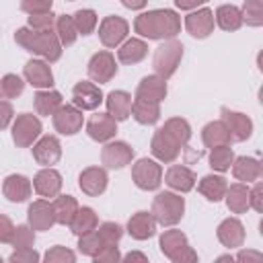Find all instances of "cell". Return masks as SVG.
<instances>
[{"label": "cell", "mask_w": 263, "mask_h": 263, "mask_svg": "<svg viewBox=\"0 0 263 263\" xmlns=\"http://www.w3.org/2000/svg\"><path fill=\"white\" fill-rule=\"evenodd\" d=\"M214 12L210 8H199L185 16V29L195 39H205L214 31Z\"/></svg>", "instance_id": "obj_14"}, {"label": "cell", "mask_w": 263, "mask_h": 263, "mask_svg": "<svg viewBox=\"0 0 263 263\" xmlns=\"http://www.w3.org/2000/svg\"><path fill=\"white\" fill-rule=\"evenodd\" d=\"M117 74V62L111 51H97L88 60V76L95 82H109Z\"/></svg>", "instance_id": "obj_12"}, {"label": "cell", "mask_w": 263, "mask_h": 263, "mask_svg": "<svg viewBox=\"0 0 263 263\" xmlns=\"http://www.w3.org/2000/svg\"><path fill=\"white\" fill-rule=\"evenodd\" d=\"M152 216L160 226H175L185 214V199L173 191H160L152 199Z\"/></svg>", "instance_id": "obj_3"}, {"label": "cell", "mask_w": 263, "mask_h": 263, "mask_svg": "<svg viewBox=\"0 0 263 263\" xmlns=\"http://www.w3.org/2000/svg\"><path fill=\"white\" fill-rule=\"evenodd\" d=\"M10 245H12L14 249L33 247V245H35V230H33L29 224H21V226H14V232H12Z\"/></svg>", "instance_id": "obj_45"}, {"label": "cell", "mask_w": 263, "mask_h": 263, "mask_svg": "<svg viewBox=\"0 0 263 263\" xmlns=\"http://www.w3.org/2000/svg\"><path fill=\"white\" fill-rule=\"evenodd\" d=\"M214 21L222 31H238L242 27V10L234 4H222L214 12Z\"/></svg>", "instance_id": "obj_28"}, {"label": "cell", "mask_w": 263, "mask_h": 263, "mask_svg": "<svg viewBox=\"0 0 263 263\" xmlns=\"http://www.w3.org/2000/svg\"><path fill=\"white\" fill-rule=\"evenodd\" d=\"M33 158L41 166H51L62 158V144L55 136H43L33 144Z\"/></svg>", "instance_id": "obj_16"}, {"label": "cell", "mask_w": 263, "mask_h": 263, "mask_svg": "<svg viewBox=\"0 0 263 263\" xmlns=\"http://www.w3.org/2000/svg\"><path fill=\"white\" fill-rule=\"evenodd\" d=\"M240 10H242V23L251 27L263 25V0H249Z\"/></svg>", "instance_id": "obj_42"}, {"label": "cell", "mask_w": 263, "mask_h": 263, "mask_svg": "<svg viewBox=\"0 0 263 263\" xmlns=\"http://www.w3.org/2000/svg\"><path fill=\"white\" fill-rule=\"evenodd\" d=\"M33 105H35V111L39 115H53L58 111V107L62 105V95L53 88H43V90H37V95L33 97Z\"/></svg>", "instance_id": "obj_35"}, {"label": "cell", "mask_w": 263, "mask_h": 263, "mask_svg": "<svg viewBox=\"0 0 263 263\" xmlns=\"http://www.w3.org/2000/svg\"><path fill=\"white\" fill-rule=\"evenodd\" d=\"M101 103H103V90L99 84L88 82V80H80L72 88V105H76L78 109L95 111Z\"/></svg>", "instance_id": "obj_10"}, {"label": "cell", "mask_w": 263, "mask_h": 263, "mask_svg": "<svg viewBox=\"0 0 263 263\" xmlns=\"http://www.w3.org/2000/svg\"><path fill=\"white\" fill-rule=\"evenodd\" d=\"M31 191H33V185L31 181L25 177V175H8L2 183V193L8 201L12 203H23L31 197Z\"/></svg>", "instance_id": "obj_20"}, {"label": "cell", "mask_w": 263, "mask_h": 263, "mask_svg": "<svg viewBox=\"0 0 263 263\" xmlns=\"http://www.w3.org/2000/svg\"><path fill=\"white\" fill-rule=\"evenodd\" d=\"M51 6H53V0H21V10L27 14L49 12Z\"/></svg>", "instance_id": "obj_51"}, {"label": "cell", "mask_w": 263, "mask_h": 263, "mask_svg": "<svg viewBox=\"0 0 263 263\" xmlns=\"http://www.w3.org/2000/svg\"><path fill=\"white\" fill-rule=\"evenodd\" d=\"M245 2H249V0H245Z\"/></svg>", "instance_id": "obj_63"}, {"label": "cell", "mask_w": 263, "mask_h": 263, "mask_svg": "<svg viewBox=\"0 0 263 263\" xmlns=\"http://www.w3.org/2000/svg\"><path fill=\"white\" fill-rule=\"evenodd\" d=\"M150 150H152V154H154L160 162H173V160H177V156L181 154V148H179L160 127H158V129L154 132V136H152Z\"/></svg>", "instance_id": "obj_25"}, {"label": "cell", "mask_w": 263, "mask_h": 263, "mask_svg": "<svg viewBox=\"0 0 263 263\" xmlns=\"http://www.w3.org/2000/svg\"><path fill=\"white\" fill-rule=\"evenodd\" d=\"M218 261H234V257L232 255H222V257H218Z\"/></svg>", "instance_id": "obj_60"}, {"label": "cell", "mask_w": 263, "mask_h": 263, "mask_svg": "<svg viewBox=\"0 0 263 263\" xmlns=\"http://www.w3.org/2000/svg\"><path fill=\"white\" fill-rule=\"evenodd\" d=\"M132 117L142 125H154L160 119V103L134 97V101H132Z\"/></svg>", "instance_id": "obj_29"}, {"label": "cell", "mask_w": 263, "mask_h": 263, "mask_svg": "<svg viewBox=\"0 0 263 263\" xmlns=\"http://www.w3.org/2000/svg\"><path fill=\"white\" fill-rule=\"evenodd\" d=\"M107 183H109L107 171L101 166H88L78 175V187L88 197H99L107 189Z\"/></svg>", "instance_id": "obj_13"}, {"label": "cell", "mask_w": 263, "mask_h": 263, "mask_svg": "<svg viewBox=\"0 0 263 263\" xmlns=\"http://www.w3.org/2000/svg\"><path fill=\"white\" fill-rule=\"evenodd\" d=\"M103 245H105V242H103V238L99 236L97 228L90 230V232H86V234H80V236H78V251H80L82 255H86V257H95L97 251H99Z\"/></svg>", "instance_id": "obj_44"}, {"label": "cell", "mask_w": 263, "mask_h": 263, "mask_svg": "<svg viewBox=\"0 0 263 263\" xmlns=\"http://www.w3.org/2000/svg\"><path fill=\"white\" fill-rule=\"evenodd\" d=\"M164 183L171 189L179 191V193H187V191H191L195 187L197 177H195V173L189 166H185V164H173L164 173Z\"/></svg>", "instance_id": "obj_19"}, {"label": "cell", "mask_w": 263, "mask_h": 263, "mask_svg": "<svg viewBox=\"0 0 263 263\" xmlns=\"http://www.w3.org/2000/svg\"><path fill=\"white\" fill-rule=\"evenodd\" d=\"M0 261H2V257H0Z\"/></svg>", "instance_id": "obj_62"}, {"label": "cell", "mask_w": 263, "mask_h": 263, "mask_svg": "<svg viewBox=\"0 0 263 263\" xmlns=\"http://www.w3.org/2000/svg\"><path fill=\"white\" fill-rule=\"evenodd\" d=\"M236 261H255V263H259L261 261V253H257V251H240L236 255Z\"/></svg>", "instance_id": "obj_56"}, {"label": "cell", "mask_w": 263, "mask_h": 263, "mask_svg": "<svg viewBox=\"0 0 263 263\" xmlns=\"http://www.w3.org/2000/svg\"><path fill=\"white\" fill-rule=\"evenodd\" d=\"M134 31L146 39H175L181 33V16L171 8H156L136 16Z\"/></svg>", "instance_id": "obj_1"}, {"label": "cell", "mask_w": 263, "mask_h": 263, "mask_svg": "<svg viewBox=\"0 0 263 263\" xmlns=\"http://www.w3.org/2000/svg\"><path fill=\"white\" fill-rule=\"evenodd\" d=\"M62 175L55 171V168H51V166H45V168H41L35 177H33V189L37 191V195H41V197H55V195H60V191H62Z\"/></svg>", "instance_id": "obj_18"}, {"label": "cell", "mask_w": 263, "mask_h": 263, "mask_svg": "<svg viewBox=\"0 0 263 263\" xmlns=\"http://www.w3.org/2000/svg\"><path fill=\"white\" fill-rule=\"evenodd\" d=\"M14 41L23 49H27L35 55H41L45 62H58L62 58V43L53 29L35 31L31 27H23L14 33Z\"/></svg>", "instance_id": "obj_2"}, {"label": "cell", "mask_w": 263, "mask_h": 263, "mask_svg": "<svg viewBox=\"0 0 263 263\" xmlns=\"http://www.w3.org/2000/svg\"><path fill=\"white\" fill-rule=\"evenodd\" d=\"M132 179L136 187L144 191H156L162 183V166L152 158H140L132 166Z\"/></svg>", "instance_id": "obj_5"}, {"label": "cell", "mask_w": 263, "mask_h": 263, "mask_svg": "<svg viewBox=\"0 0 263 263\" xmlns=\"http://www.w3.org/2000/svg\"><path fill=\"white\" fill-rule=\"evenodd\" d=\"M166 97V80L160 78L158 74L144 76L136 88V99H146L154 103H162Z\"/></svg>", "instance_id": "obj_24"}, {"label": "cell", "mask_w": 263, "mask_h": 263, "mask_svg": "<svg viewBox=\"0 0 263 263\" xmlns=\"http://www.w3.org/2000/svg\"><path fill=\"white\" fill-rule=\"evenodd\" d=\"M12 115H14L12 105H10L8 101H0V132H2V129H6V127L10 125Z\"/></svg>", "instance_id": "obj_54"}, {"label": "cell", "mask_w": 263, "mask_h": 263, "mask_svg": "<svg viewBox=\"0 0 263 263\" xmlns=\"http://www.w3.org/2000/svg\"><path fill=\"white\" fill-rule=\"evenodd\" d=\"M146 55H148V45H146V41L136 39V37L123 41V43L119 45V49H117V60H119L121 64H127V66L142 62Z\"/></svg>", "instance_id": "obj_33"}, {"label": "cell", "mask_w": 263, "mask_h": 263, "mask_svg": "<svg viewBox=\"0 0 263 263\" xmlns=\"http://www.w3.org/2000/svg\"><path fill=\"white\" fill-rule=\"evenodd\" d=\"M86 134L95 142H109L117 134V121L109 113H95L86 121Z\"/></svg>", "instance_id": "obj_17"}, {"label": "cell", "mask_w": 263, "mask_h": 263, "mask_svg": "<svg viewBox=\"0 0 263 263\" xmlns=\"http://www.w3.org/2000/svg\"><path fill=\"white\" fill-rule=\"evenodd\" d=\"M160 129H162L181 150L187 146V142H189V138H191V125H189V121L183 119V117H171V119H166Z\"/></svg>", "instance_id": "obj_34"}, {"label": "cell", "mask_w": 263, "mask_h": 263, "mask_svg": "<svg viewBox=\"0 0 263 263\" xmlns=\"http://www.w3.org/2000/svg\"><path fill=\"white\" fill-rule=\"evenodd\" d=\"M156 220L152 216V212H136L129 220H127V232L132 238L136 240H148L156 234Z\"/></svg>", "instance_id": "obj_23"}, {"label": "cell", "mask_w": 263, "mask_h": 263, "mask_svg": "<svg viewBox=\"0 0 263 263\" xmlns=\"http://www.w3.org/2000/svg\"><path fill=\"white\" fill-rule=\"evenodd\" d=\"M66 2H74V0H66Z\"/></svg>", "instance_id": "obj_61"}, {"label": "cell", "mask_w": 263, "mask_h": 263, "mask_svg": "<svg viewBox=\"0 0 263 263\" xmlns=\"http://www.w3.org/2000/svg\"><path fill=\"white\" fill-rule=\"evenodd\" d=\"M23 90H25V82L16 74H6L0 80V95L4 99H16V97L23 95Z\"/></svg>", "instance_id": "obj_43"}, {"label": "cell", "mask_w": 263, "mask_h": 263, "mask_svg": "<svg viewBox=\"0 0 263 263\" xmlns=\"http://www.w3.org/2000/svg\"><path fill=\"white\" fill-rule=\"evenodd\" d=\"M208 0H175V4H177V8H181V10H191V8H197L199 4H205Z\"/></svg>", "instance_id": "obj_57"}, {"label": "cell", "mask_w": 263, "mask_h": 263, "mask_svg": "<svg viewBox=\"0 0 263 263\" xmlns=\"http://www.w3.org/2000/svg\"><path fill=\"white\" fill-rule=\"evenodd\" d=\"M99 236L103 238L105 245H117L123 236V228L117 224V222H103L99 228H97Z\"/></svg>", "instance_id": "obj_47"}, {"label": "cell", "mask_w": 263, "mask_h": 263, "mask_svg": "<svg viewBox=\"0 0 263 263\" xmlns=\"http://www.w3.org/2000/svg\"><path fill=\"white\" fill-rule=\"evenodd\" d=\"M41 259V255L33 249V247H25V249H14L8 257L10 263H37Z\"/></svg>", "instance_id": "obj_49"}, {"label": "cell", "mask_w": 263, "mask_h": 263, "mask_svg": "<svg viewBox=\"0 0 263 263\" xmlns=\"http://www.w3.org/2000/svg\"><path fill=\"white\" fill-rule=\"evenodd\" d=\"M123 261H142V263H146L148 261V257L144 255V253H140V251H129L127 255H123L121 257Z\"/></svg>", "instance_id": "obj_58"}, {"label": "cell", "mask_w": 263, "mask_h": 263, "mask_svg": "<svg viewBox=\"0 0 263 263\" xmlns=\"http://www.w3.org/2000/svg\"><path fill=\"white\" fill-rule=\"evenodd\" d=\"M43 261H47V263H74L76 261V253L70 251L68 247L55 245V247H51V249L45 251Z\"/></svg>", "instance_id": "obj_46"}, {"label": "cell", "mask_w": 263, "mask_h": 263, "mask_svg": "<svg viewBox=\"0 0 263 263\" xmlns=\"http://www.w3.org/2000/svg\"><path fill=\"white\" fill-rule=\"evenodd\" d=\"M232 160H234V152L230 148V144L226 146H216L210 150V166L218 173H226L230 171L232 166Z\"/></svg>", "instance_id": "obj_40"}, {"label": "cell", "mask_w": 263, "mask_h": 263, "mask_svg": "<svg viewBox=\"0 0 263 263\" xmlns=\"http://www.w3.org/2000/svg\"><path fill=\"white\" fill-rule=\"evenodd\" d=\"M193 261H197V253L187 245L185 249H181L175 257H173V263H193Z\"/></svg>", "instance_id": "obj_55"}, {"label": "cell", "mask_w": 263, "mask_h": 263, "mask_svg": "<svg viewBox=\"0 0 263 263\" xmlns=\"http://www.w3.org/2000/svg\"><path fill=\"white\" fill-rule=\"evenodd\" d=\"M226 187H228V183H226V179H224L222 175H205V177H201V181L197 183V191H199L208 201H214V203H218V201L224 199Z\"/></svg>", "instance_id": "obj_31"}, {"label": "cell", "mask_w": 263, "mask_h": 263, "mask_svg": "<svg viewBox=\"0 0 263 263\" xmlns=\"http://www.w3.org/2000/svg\"><path fill=\"white\" fill-rule=\"evenodd\" d=\"M201 140H203V146L205 148H216V146H226L232 142V136L228 132V127L224 125V121H210L203 125L201 129Z\"/></svg>", "instance_id": "obj_30"}, {"label": "cell", "mask_w": 263, "mask_h": 263, "mask_svg": "<svg viewBox=\"0 0 263 263\" xmlns=\"http://www.w3.org/2000/svg\"><path fill=\"white\" fill-rule=\"evenodd\" d=\"M41 136V121L33 113H21L16 115L12 123V142L18 148H29L35 144V140Z\"/></svg>", "instance_id": "obj_6"}, {"label": "cell", "mask_w": 263, "mask_h": 263, "mask_svg": "<svg viewBox=\"0 0 263 263\" xmlns=\"http://www.w3.org/2000/svg\"><path fill=\"white\" fill-rule=\"evenodd\" d=\"M51 208H53L55 224H64L66 226V224L72 222V218H74V214L78 210V201L72 195H55Z\"/></svg>", "instance_id": "obj_37"}, {"label": "cell", "mask_w": 263, "mask_h": 263, "mask_svg": "<svg viewBox=\"0 0 263 263\" xmlns=\"http://www.w3.org/2000/svg\"><path fill=\"white\" fill-rule=\"evenodd\" d=\"M72 21L76 25L78 35H90L95 31L97 23H99V16H97V12L92 8H80V10H76L72 14Z\"/></svg>", "instance_id": "obj_41"}, {"label": "cell", "mask_w": 263, "mask_h": 263, "mask_svg": "<svg viewBox=\"0 0 263 263\" xmlns=\"http://www.w3.org/2000/svg\"><path fill=\"white\" fill-rule=\"evenodd\" d=\"M132 160H134V148L127 142H121V140L107 142L101 150V162L105 164V168L119 171Z\"/></svg>", "instance_id": "obj_9"}, {"label": "cell", "mask_w": 263, "mask_h": 263, "mask_svg": "<svg viewBox=\"0 0 263 263\" xmlns=\"http://www.w3.org/2000/svg\"><path fill=\"white\" fill-rule=\"evenodd\" d=\"M119 259H121V253H119L117 245H103V247L97 251V255L92 257L95 263H115V261H119Z\"/></svg>", "instance_id": "obj_50"}, {"label": "cell", "mask_w": 263, "mask_h": 263, "mask_svg": "<svg viewBox=\"0 0 263 263\" xmlns=\"http://www.w3.org/2000/svg\"><path fill=\"white\" fill-rule=\"evenodd\" d=\"M12 232H14V224L8 216L0 214V242H8L10 245V238H12Z\"/></svg>", "instance_id": "obj_53"}, {"label": "cell", "mask_w": 263, "mask_h": 263, "mask_svg": "<svg viewBox=\"0 0 263 263\" xmlns=\"http://www.w3.org/2000/svg\"><path fill=\"white\" fill-rule=\"evenodd\" d=\"M183 60V43L177 39H166L162 45L156 47L154 58H152V68L160 78H171L179 64Z\"/></svg>", "instance_id": "obj_4"}, {"label": "cell", "mask_w": 263, "mask_h": 263, "mask_svg": "<svg viewBox=\"0 0 263 263\" xmlns=\"http://www.w3.org/2000/svg\"><path fill=\"white\" fill-rule=\"evenodd\" d=\"M132 95L125 90H111L105 99L107 103V113L115 121H125L132 115Z\"/></svg>", "instance_id": "obj_26"}, {"label": "cell", "mask_w": 263, "mask_h": 263, "mask_svg": "<svg viewBox=\"0 0 263 263\" xmlns=\"http://www.w3.org/2000/svg\"><path fill=\"white\" fill-rule=\"evenodd\" d=\"M222 121L228 127L232 142H245L251 138L253 134V121L249 115L240 113V111H232L228 107H222Z\"/></svg>", "instance_id": "obj_11"}, {"label": "cell", "mask_w": 263, "mask_h": 263, "mask_svg": "<svg viewBox=\"0 0 263 263\" xmlns=\"http://www.w3.org/2000/svg\"><path fill=\"white\" fill-rule=\"evenodd\" d=\"M51 117H53L55 132H60L62 136H74V134H78L82 129V123H84L82 109H78L76 105H64L62 103Z\"/></svg>", "instance_id": "obj_8"}, {"label": "cell", "mask_w": 263, "mask_h": 263, "mask_svg": "<svg viewBox=\"0 0 263 263\" xmlns=\"http://www.w3.org/2000/svg\"><path fill=\"white\" fill-rule=\"evenodd\" d=\"M129 33V23L121 16H105L99 25V39L105 47H119Z\"/></svg>", "instance_id": "obj_7"}, {"label": "cell", "mask_w": 263, "mask_h": 263, "mask_svg": "<svg viewBox=\"0 0 263 263\" xmlns=\"http://www.w3.org/2000/svg\"><path fill=\"white\" fill-rule=\"evenodd\" d=\"M121 4L125 8H132V10H140V8H144L148 4V0H121Z\"/></svg>", "instance_id": "obj_59"}, {"label": "cell", "mask_w": 263, "mask_h": 263, "mask_svg": "<svg viewBox=\"0 0 263 263\" xmlns=\"http://www.w3.org/2000/svg\"><path fill=\"white\" fill-rule=\"evenodd\" d=\"M158 245H160L162 255L173 261V257H175L181 249H185L189 242H187V236H185L181 230H175V228H173V230H164V232L160 234Z\"/></svg>", "instance_id": "obj_38"}, {"label": "cell", "mask_w": 263, "mask_h": 263, "mask_svg": "<svg viewBox=\"0 0 263 263\" xmlns=\"http://www.w3.org/2000/svg\"><path fill=\"white\" fill-rule=\"evenodd\" d=\"M249 203L255 212H263V185L255 181V187L249 189Z\"/></svg>", "instance_id": "obj_52"}, {"label": "cell", "mask_w": 263, "mask_h": 263, "mask_svg": "<svg viewBox=\"0 0 263 263\" xmlns=\"http://www.w3.org/2000/svg\"><path fill=\"white\" fill-rule=\"evenodd\" d=\"M62 47H68L72 43H76L78 39V31H76V25L72 21V14H60L55 16V27H53Z\"/></svg>", "instance_id": "obj_39"}, {"label": "cell", "mask_w": 263, "mask_h": 263, "mask_svg": "<svg viewBox=\"0 0 263 263\" xmlns=\"http://www.w3.org/2000/svg\"><path fill=\"white\" fill-rule=\"evenodd\" d=\"M218 240L226 247V249H238L245 242V226L238 218H226L218 224Z\"/></svg>", "instance_id": "obj_22"}, {"label": "cell", "mask_w": 263, "mask_h": 263, "mask_svg": "<svg viewBox=\"0 0 263 263\" xmlns=\"http://www.w3.org/2000/svg\"><path fill=\"white\" fill-rule=\"evenodd\" d=\"M27 220L33 230H49L55 224L51 203L45 199H35L27 210Z\"/></svg>", "instance_id": "obj_21"}, {"label": "cell", "mask_w": 263, "mask_h": 263, "mask_svg": "<svg viewBox=\"0 0 263 263\" xmlns=\"http://www.w3.org/2000/svg\"><path fill=\"white\" fill-rule=\"evenodd\" d=\"M23 74H25V80L39 90L53 86V72L49 68V62L45 60H29L25 64Z\"/></svg>", "instance_id": "obj_15"}, {"label": "cell", "mask_w": 263, "mask_h": 263, "mask_svg": "<svg viewBox=\"0 0 263 263\" xmlns=\"http://www.w3.org/2000/svg\"><path fill=\"white\" fill-rule=\"evenodd\" d=\"M224 199H226V205L232 214H245L251 203H249V183H232L230 187H226V193H224Z\"/></svg>", "instance_id": "obj_32"}, {"label": "cell", "mask_w": 263, "mask_h": 263, "mask_svg": "<svg viewBox=\"0 0 263 263\" xmlns=\"http://www.w3.org/2000/svg\"><path fill=\"white\" fill-rule=\"evenodd\" d=\"M68 226H70V230L76 236H80V234H86V232L95 230L99 226V218H97V214H95L92 208L82 205V208L76 210V214H74V218H72V222Z\"/></svg>", "instance_id": "obj_36"}, {"label": "cell", "mask_w": 263, "mask_h": 263, "mask_svg": "<svg viewBox=\"0 0 263 263\" xmlns=\"http://www.w3.org/2000/svg\"><path fill=\"white\" fill-rule=\"evenodd\" d=\"M261 162L253 156H238L232 160V175L240 183H253L261 177Z\"/></svg>", "instance_id": "obj_27"}, {"label": "cell", "mask_w": 263, "mask_h": 263, "mask_svg": "<svg viewBox=\"0 0 263 263\" xmlns=\"http://www.w3.org/2000/svg\"><path fill=\"white\" fill-rule=\"evenodd\" d=\"M29 27L35 31H49L55 27V14L51 10L41 14H29Z\"/></svg>", "instance_id": "obj_48"}]
</instances>
